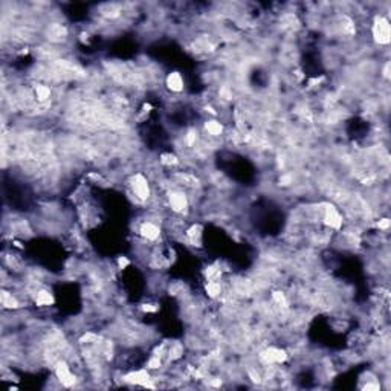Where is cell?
Masks as SVG:
<instances>
[{
	"instance_id": "cell-2",
	"label": "cell",
	"mask_w": 391,
	"mask_h": 391,
	"mask_svg": "<svg viewBox=\"0 0 391 391\" xmlns=\"http://www.w3.org/2000/svg\"><path fill=\"white\" fill-rule=\"evenodd\" d=\"M128 188L132 191V196L141 203L148 202L153 196V188L150 185L148 178L145 175H142L141 171H138L128 178Z\"/></svg>"
},
{
	"instance_id": "cell-3",
	"label": "cell",
	"mask_w": 391,
	"mask_h": 391,
	"mask_svg": "<svg viewBox=\"0 0 391 391\" xmlns=\"http://www.w3.org/2000/svg\"><path fill=\"white\" fill-rule=\"evenodd\" d=\"M54 375H55V379L60 382V385L64 388H72L77 385V381H80L78 376L72 372V367L66 359H61L54 367Z\"/></svg>"
},
{
	"instance_id": "cell-9",
	"label": "cell",
	"mask_w": 391,
	"mask_h": 391,
	"mask_svg": "<svg viewBox=\"0 0 391 391\" xmlns=\"http://www.w3.org/2000/svg\"><path fill=\"white\" fill-rule=\"evenodd\" d=\"M205 292L208 295V298H211V299L220 298L222 293H223V285H222V281H220V280H209V281H206V285H205Z\"/></svg>"
},
{
	"instance_id": "cell-8",
	"label": "cell",
	"mask_w": 391,
	"mask_h": 391,
	"mask_svg": "<svg viewBox=\"0 0 391 391\" xmlns=\"http://www.w3.org/2000/svg\"><path fill=\"white\" fill-rule=\"evenodd\" d=\"M32 301H34V304H35L37 307H49V306H54L55 298H54V295L49 292V291L40 288L37 292L34 293Z\"/></svg>"
},
{
	"instance_id": "cell-13",
	"label": "cell",
	"mask_w": 391,
	"mask_h": 391,
	"mask_svg": "<svg viewBox=\"0 0 391 391\" xmlns=\"http://www.w3.org/2000/svg\"><path fill=\"white\" fill-rule=\"evenodd\" d=\"M116 263H118V269H119V271H124L127 266H130V260H128L127 257H119Z\"/></svg>"
},
{
	"instance_id": "cell-7",
	"label": "cell",
	"mask_w": 391,
	"mask_h": 391,
	"mask_svg": "<svg viewBox=\"0 0 391 391\" xmlns=\"http://www.w3.org/2000/svg\"><path fill=\"white\" fill-rule=\"evenodd\" d=\"M32 91H34V97L37 99V102H40V104L49 102L52 98V89L48 83H37L32 86Z\"/></svg>"
},
{
	"instance_id": "cell-4",
	"label": "cell",
	"mask_w": 391,
	"mask_h": 391,
	"mask_svg": "<svg viewBox=\"0 0 391 391\" xmlns=\"http://www.w3.org/2000/svg\"><path fill=\"white\" fill-rule=\"evenodd\" d=\"M138 232H139L141 238H144L145 242H150V243L158 242L159 237L162 235V229H161L159 223L151 220V219H147V220L141 222L139 228H138Z\"/></svg>"
},
{
	"instance_id": "cell-10",
	"label": "cell",
	"mask_w": 391,
	"mask_h": 391,
	"mask_svg": "<svg viewBox=\"0 0 391 391\" xmlns=\"http://www.w3.org/2000/svg\"><path fill=\"white\" fill-rule=\"evenodd\" d=\"M159 164L165 168H175L181 165V158L175 153H162L159 156Z\"/></svg>"
},
{
	"instance_id": "cell-12",
	"label": "cell",
	"mask_w": 391,
	"mask_h": 391,
	"mask_svg": "<svg viewBox=\"0 0 391 391\" xmlns=\"http://www.w3.org/2000/svg\"><path fill=\"white\" fill-rule=\"evenodd\" d=\"M139 310L142 313H155L158 310V306L156 304H151V302H144L139 306Z\"/></svg>"
},
{
	"instance_id": "cell-5",
	"label": "cell",
	"mask_w": 391,
	"mask_h": 391,
	"mask_svg": "<svg viewBox=\"0 0 391 391\" xmlns=\"http://www.w3.org/2000/svg\"><path fill=\"white\" fill-rule=\"evenodd\" d=\"M165 88L171 94H181L185 89V80L181 72L173 71L165 77Z\"/></svg>"
},
{
	"instance_id": "cell-11",
	"label": "cell",
	"mask_w": 391,
	"mask_h": 391,
	"mask_svg": "<svg viewBox=\"0 0 391 391\" xmlns=\"http://www.w3.org/2000/svg\"><path fill=\"white\" fill-rule=\"evenodd\" d=\"M376 228H378L379 231H382V232H387L388 228H390V219H388V217L379 219V220L376 222Z\"/></svg>"
},
{
	"instance_id": "cell-1",
	"label": "cell",
	"mask_w": 391,
	"mask_h": 391,
	"mask_svg": "<svg viewBox=\"0 0 391 391\" xmlns=\"http://www.w3.org/2000/svg\"><path fill=\"white\" fill-rule=\"evenodd\" d=\"M372 40L376 46L381 48H387L390 45L391 40V29H390V20L384 12H379L373 17L372 21Z\"/></svg>"
},
{
	"instance_id": "cell-6",
	"label": "cell",
	"mask_w": 391,
	"mask_h": 391,
	"mask_svg": "<svg viewBox=\"0 0 391 391\" xmlns=\"http://www.w3.org/2000/svg\"><path fill=\"white\" fill-rule=\"evenodd\" d=\"M203 132H205L206 136H209V138H217V139H219V138L223 135L225 127H223V124H222L220 121L211 118V119H206V121L203 122Z\"/></svg>"
}]
</instances>
